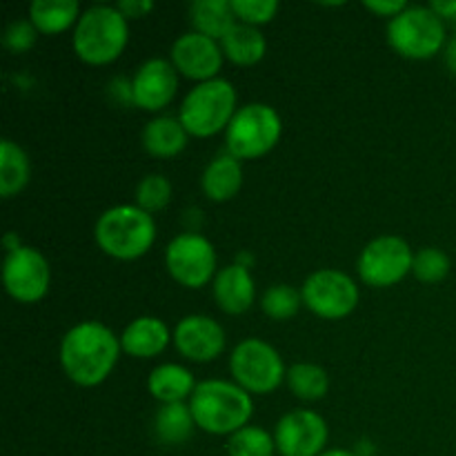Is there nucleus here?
<instances>
[{"label": "nucleus", "mask_w": 456, "mask_h": 456, "mask_svg": "<svg viewBox=\"0 0 456 456\" xmlns=\"http://www.w3.org/2000/svg\"><path fill=\"white\" fill-rule=\"evenodd\" d=\"M74 52L87 65H110L129 43V20L111 4H94L74 27Z\"/></svg>", "instance_id": "nucleus-4"}, {"label": "nucleus", "mask_w": 456, "mask_h": 456, "mask_svg": "<svg viewBox=\"0 0 456 456\" xmlns=\"http://www.w3.org/2000/svg\"><path fill=\"white\" fill-rule=\"evenodd\" d=\"M303 305L325 321L350 316L359 305V285L341 270H319L305 279L301 288Z\"/></svg>", "instance_id": "nucleus-11"}, {"label": "nucleus", "mask_w": 456, "mask_h": 456, "mask_svg": "<svg viewBox=\"0 0 456 456\" xmlns=\"http://www.w3.org/2000/svg\"><path fill=\"white\" fill-rule=\"evenodd\" d=\"M276 441L267 430L258 426H245L227 441L230 456H274Z\"/></svg>", "instance_id": "nucleus-29"}, {"label": "nucleus", "mask_w": 456, "mask_h": 456, "mask_svg": "<svg viewBox=\"0 0 456 456\" xmlns=\"http://www.w3.org/2000/svg\"><path fill=\"white\" fill-rule=\"evenodd\" d=\"M412 274L421 283L435 285L441 283L450 274V256L439 248H423L414 254Z\"/></svg>", "instance_id": "nucleus-31"}, {"label": "nucleus", "mask_w": 456, "mask_h": 456, "mask_svg": "<svg viewBox=\"0 0 456 456\" xmlns=\"http://www.w3.org/2000/svg\"><path fill=\"white\" fill-rule=\"evenodd\" d=\"M3 283L13 301L38 303L49 292L52 267L38 249L20 245L4 256Z\"/></svg>", "instance_id": "nucleus-12"}, {"label": "nucleus", "mask_w": 456, "mask_h": 456, "mask_svg": "<svg viewBox=\"0 0 456 456\" xmlns=\"http://www.w3.org/2000/svg\"><path fill=\"white\" fill-rule=\"evenodd\" d=\"M196 421L191 414L190 403H169L160 405L154 417V432L159 441L165 445H181L194 432Z\"/></svg>", "instance_id": "nucleus-26"}, {"label": "nucleus", "mask_w": 456, "mask_h": 456, "mask_svg": "<svg viewBox=\"0 0 456 456\" xmlns=\"http://www.w3.org/2000/svg\"><path fill=\"white\" fill-rule=\"evenodd\" d=\"M169 276L187 289H200L216 279V249L212 240L196 232H185L169 240L165 249Z\"/></svg>", "instance_id": "nucleus-9"}, {"label": "nucleus", "mask_w": 456, "mask_h": 456, "mask_svg": "<svg viewBox=\"0 0 456 456\" xmlns=\"http://www.w3.org/2000/svg\"><path fill=\"white\" fill-rule=\"evenodd\" d=\"M428 7L441 18V20H456V0H435Z\"/></svg>", "instance_id": "nucleus-36"}, {"label": "nucleus", "mask_w": 456, "mask_h": 456, "mask_svg": "<svg viewBox=\"0 0 456 456\" xmlns=\"http://www.w3.org/2000/svg\"><path fill=\"white\" fill-rule=\"evenodd\" d=\"M221 49L230 62L239 67H252L263 61L267 53V40L258 27L236 22L225 38L221 40Z\"/></svg>", "instance_id": "nucleus-22"}, {"label": "nucleus", "mask_w": 456, "mask_h": 456, "mask_svg": "<svg viewBox=\"0 0 456 456\" xmlns=\"http://www.w3.org/2000/svg\"><path fill=\"white\" fill-rule=\"evenodd\" d=\"M283 134V120L279 111L265 102H249L239 107L225 129L227 151L239 160H254L276 147Z\"/></svg>", "instance_id": "nucleus-6"}, {"label": "nucleus", "mask_w": 456, "mask_h": 456, "mask_svg": "<svg viewBox=\"0 0 456 456\" xmlns=\"http://www.w3.org/2000/svg\"><path fill=\"white\" fill-rule=\"evenodd\" d=\"M236 111L234 85L225 78H214L187 92L178 110V120L190 136L209 138L230 127Z\"/></svg>", "instance_id": "nucleus-5"}, {"label": "nucleus", "mask_w": 456, "mask_h": 456, "mask_svg": "<svg viewBox=\"0 0 456 456\" xmlns=\"http://www.w3.org/2000/svg\"><path fill=\"white\" fill-rule=\"evenodd\" d=\"M190 134L181 125V120L172 116H156L142 129V147L147 154L156 159H174L187 147Z\"/></svg>", "instance_id": "nucleus-21"}, {"label": "nucleus", "mask_w": 456, "mask_h": 456, "mask_svg": "<svg viewBox=\"0 0 456 456\" xmlns=\"http://www.w3.org/2000/svg\"><path fill=\"white\" fill-rule=\"evenodd\" d=\"M178 354L194 363H209L225 352V330L205 314H190L178 321L172 332Z\"/></svg>", "instance_id": "nucleus-15"}, {"label": "nucleus", "mask_w": 456, "mask_h": 456, "mask_svg": "<svg viewBox=\"0 0 456 456\" xmlns=\"http://www.w3.org/2000/svg\"><path fill=\"white\" fill-rule=\"evenodd\" d=\"M194 374L178 363H163L154 368L147 379V390L159 403H185L196 390Z\"/></svg>", "instance_id": "nucleus-20"}, {"label": "nucleus", "mask_w": 456, "mask_h": 456, "mask_svg": "<svg viewBox=\"0 0 456 456\" xmlns=\"http://www.w3.org/2000/svg\"><path fill=\"white\" fill-rule=\"evenodd\" d=\"M36 38H38V29L34 27V22L29 18H18L12 25L4 29L3 34V45L13 53H25L29 52L36 45Z\"/></svg>", "instance_id": "nucleus-33"}, {"label": "nucleus", "mask_w": 456, "mask_h": 456, "mask_svg": "<svg viewBox=\"0 0 456 456\" xmlns=\"http://www.w3.org/2000/svg\"><path fill=\"white\" fill-rule=\"evenodd\" d=\"M303 305L301 289L292 288V285L276 283L263 294L261 310L267 319L272 321H289L298 314Z\"/></svg>", "instance_id": "nucleus-28"}, {"label": "nucleus", "mask_w": 456, "mask_h": 456, "mask_svg": "<svg viewBox=\"0 0 456 456\" xmlns=\"http://www.w3.org/2000/svg\"><path fill=\"white\" fill-rule=\"evenodd\" d=\"M190 22L194 31L221 43L239 20L232 9V0H196L190 4Z\"/></svg>", "instance_id": "nucleus-23"}, {"label": "nucleus", "mask_w": 456, "mask_h": 456, "mask_svg": "<svg viewBox=\"0 0 456 456\" xmlns=\"http://www.w3.org/2000/svg\"><path fill=\"white\" fill-rule=\"evenodd\" d=\"M328 423L314 410H292L276 423L274 441L281 456H321L328 445Z\"/></svg>", "instance_id": "nucleus-13"}, {"label": "nucleus", "mask_w": 456, "mask_h": 456, "mask_svg": "<svg viewBox=\"0 0 456 456\" xmlns=\"http://www.w3.org/2000/svg\"><path fill=\"white\" fill-rule=\"evenodd\" d=\"M230 372L249 395H272L288 377L281 354L263 338H245L232 350Z\"/></svg>", "instance_id": "nucleus-8"}, {"label": "nucleus", "mask_w": 456, "mask_h": 456, "mask_svg": "<svg viewBox=\"0 0 456 456\" xmlns=\"http://www.w3.org/2000/svg\"><path fill=\"white\" fill-rule=\"evenodd\" d=\"M190 410L196 428L208 435L232 436L245 426L254 414V401L249 392L223 379H208L196 386L190 396Z\"/></svg>", "instance_id": "nucleus-2"}, {"label": "nucleus", "mask_w": 456, "mask_h": 456, "mask_svg": "<svg viewBox=\"0 0 456 456\" xmlns=\"http://www.w3.org/2000/svg\"><path fill=\"white\" fill-rule=\"evenodd\" d=\"M169 200H172V183L163 174H147L136 185V205L145 212H160L167 208Z\"/></svg>", "instance_id": "nucleus-30"}, {"label": "nucleus", "mask_w": 456, "mask_h": 456, "mask_svg": "<svg viewBox=\"0 0 456 456\" xmlns=\"http://www.w3.org/2000/svg\"><path fill=\"white\" fill-rule=\"evenodd\" d=\"M363 7L368 9V12L377 13V16L390 18L392 20V18L399 16L401 12H405L410 4L403 3V0H365Z\"/></svg>", "instance_id": "nucleus-34"}, {"label": "nucleus", "mask_w": 456, "mask_h": 456, "mask_svg": "<svg viewBox=\"0 0 456 456\" xmlns=\"http://www.w3.org/2000/svg\"><path fill=\"white\" fill-rule=\"evenodd\" d=\"M387 43L410 61L435 58L445 45V22L430 7H408L387 22Z\"/></svg>", "instance_id": "nucleus-7"}, {"label": "nucleus", "mask_w": 456, "mask_h": 456, "mask_svg": "<svg viewBox=\"0 0 456 456\" xmlns=\"http://www.w3.org/2000/svg\"><path fill=\"white\" fill-rule=\"evenodd\" d=\"M232 9H234L239 22L261 27L274 20V16L279 13V3L276 0H232Z\"/></svg>", "instance_id": "nucleus-32"}, {"label": "nucleus", "mask_w": 456, "mask_h": 456, "mask_svg": "<svg viewBox=\"0 0 456 456\" xmlns=\"http://www.w3.org/2000/svg\"><path fill=\"white\" fill-rule=\"evenodd\" d=\"M172 341V332L159 316H138L120 334V347L134 359H154Z\"/></svg>", "instance_id": "nucleus-18"}, {"label": "nucleus", "mask_w": 456, "mask_h": 456, "mask_svg": "<svg viewBox=\"0 0 456 456\" xmlns=\"http://www.w3.org/2000/svg\"><path fill=\"white\" fill-rule=\"evenodd\" d=\"M214 301L225 314H245L254 305L256 298V285L252 274L243 263H232V265L218 270L212 285Z\"/></svg>", "instance_id": "nucleus-17"}, {"label": "nucleus", "mask_w": 456, "mask_h": 456, "mask_svg": "<svg viewBox=\"0 0 456 456\" xmlns=\"http://www.w3.org/2000/svg\"><path fill=\"white\" fill-rule=\"evenodd\" d=\"M321 456H359V454L352 452V450H325Z\"/></svg>", "instance_id": "nucleus-38"}, {"label": "nucleus", "mask_w": 456, "mask_h": 456, "mask_svg": "<svg viewBox=\"0 0 456 456\" xmlns=\"http://www.w3.org/2000/svg\"><path fill=\"white\" fill-rule=\"evenodd\" d=\"M285 381L292 395L301 401H319L330 390L328 372L314 363H294L288 370Z\"/></svg>", "instance_id": "nucleus-27"}, {"label": "nucleus", "mask_w": 456, "mask_h": 456, "mask_svg": "<svg viewBox=\"0 0 456 456\" xmlns=\"http://www.w3.org/2000/svg\"><path fill=\"white\" fill-rule=\"evenodd\" d=\"M178 71L172 61L150 58L132 78V102L145 111H160L178 92Z\"/></svg>", "instance_id": "nucleus-16"}, {"label": "nucleus", "mask_w": 456, "mask_h": 456, "mask_svg": "<svg viewBox=\"0 0 456 456\" xmlns=\"http://www.w3.org/2000/svg\"><path fill=\"white\" fill-rule=\"evenodd\" d=\"M120 337L101 321H83L67 330L61 341V365L67 379L80 387L101 386L116 368Z\"/></svg>", "instance_id": "nucleus-1"}, {"label": "nucleus", "mask_w": 456, "mask_h": 456, "mask_svg": "<svg viewBox=\"0 0 456 456\" xmlns=\"http://www.w3.org/2000/svg\"><path fill=\"white\" fill-rule=\"evenodd\" d=\"M200 187H203V194L209 200H214V203H227V200H232L239 194L240 187H243V167H240V160L236 156H232L230 151L218 154L203 169Z\"/></svg>", "instance_id": "nucleus-19"}, {"label": "nucleus", "mask_w": 456, "mask_h": 456, "mask_svg": "<svg viewBox=\"0 0 456 456\" xmlns=\"http://www.w3.org/2000/svg\"><path fill=\"white\" fill-rule=\"evenodd\" d=\"M445 65L456 76V40L448 43V47H445Z\"/></svg>", "instance_id": "nucleus-37"}, {"label": "nucleus", "mask_w": 456, "mask_h": 456, "mask_svg": "<svg viewBox=\"0 0 456 456\" xmlns=\"http://www.w3.org/2000/svg\"><path fill=\"white\" fill-rule=\"evenodd\" d=\"M31 163L18 142L4 138L0 145V194L3 199H12L22 191L29 183Z\"/></svg>", "instance_id": "nucleus-25"}, {"label": "nucleus", "mask_w": 456, "mask_h": 456, "mask_svg": "<svg viewBox=\"0 0 456 456\" xmlns=\"http://www.w3.org/2000/svg\"><path fill=\"white\" fill-rule=\"evenodd\" d=\"M223 58H225V53H223L221 43L194 29L178 36L172 45V52H169V61L176 67L178 74L196 80V85L218 78Z\"/></svg>", "instance_id": "nucleus-14"}, {"label": "nucleus", "mask_w": 456, "mask_h": 456, "mask_svg": "<svg viewBox=\"0 0 456 456\" xmlns=\"http://www.w3.org/2000/svg\"><path fill=\"white\" fill-rule=\"evenodd\" d=\"M414 252L401 236H379L370 240L359 254L356 270L370 288H392L412 272Z\"/></svg>", "instance_id": "nucleus-10"}, {"label": "nucleus", "mask_w": 456, "mask_h": 456, "mask_svg": "<svg viewBox=\"0 0 456 456\" xmlns=\"http://www.w3.org/2000/svg\"><path fill=\"white\" fill-rule=\"evenodd\" d=\"M454 40H456V20H454Z\"/></svg>", "instance_id": "nucleus-39"}, {"label": "nucleus", "mask_w": 456, "mask_h": 456, "mask_svg": "<svg viewBox=\"0 0 456 456\" xmlns=\"http://www.w3.org/2000/svg\"><path fill=\"white\" fill-rule=\"evenodd\" d=\"M116 7H118V12L123 13L127 20H141L147 13L154 12V3H151V0H120Z\"/></svg>", "instance_id": "nucleus-35"}, {"label": "nucleus", "mask_w": 456, "mask_h": 456, "mask_svg": "<svg viewBox=\"0 0 456 456\" xmlns=\"http://www.w3.org/2000/svg\"><path fill=\"white\" fill-rule=\"evenodd\" d=\"M94 239L107 256L136 261L154 245L156 221L138 205H116L98 216Z\"/></svg>", "instance_id": "nucleus-3"}, {"label": "nucleus", "mask_w": 456, "mask_h": 456, "mask_svg": "<svg viewBox=\"0 0 456 456\" xmlns=\"http://www.w3.org/2000/svg\"><path fill=\"white\" fill-rule=\"evenodd\" d=\"M27 18L34 22L38 34L56 36L78 22L80 4L76 0H34Z\"/></svg>", "instance_id": "nucleus-24"}]
</instances>
